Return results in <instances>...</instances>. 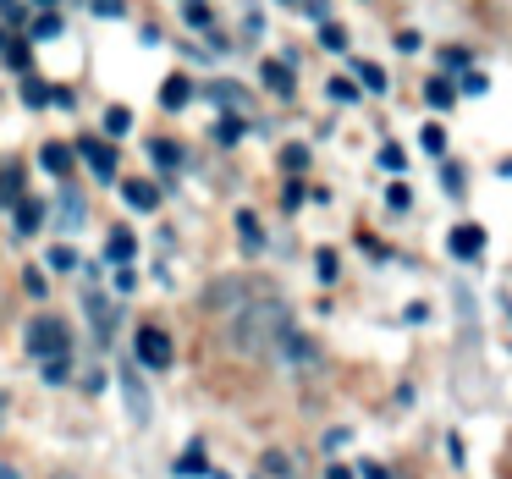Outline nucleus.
Instances as JSON below:
<instances>
[{
  "instance_id": "obj_1",
  "label": "nucleus",
  "mask_w": 512,
  "mask_h": 479,
  "mask_svg": "<svg viewBox=\"0 0 512 479\" xmlns=\"http://www.w3.org/2000/svg\"><path fill=\"white\" fill-rule=\"evenodd\" d=\"M292 336V309L281 298H254L232 314V347L243 358H265L270 347H281Z\"/></svg>"
},
{
  "instance_id": "obj_2",
  "label": "nucleus",
  "mask_w": 512,
  "mask_h": 479,
  "mask_svg": "<svg viewBox=\"0 0 512 479\" xmlns=\"http://www.w3.org/2000/svg\"><path fill=\"white\" fill-rule=\"evenodd\" d=\"M28 347H34L39 358H67V347H72V336H67V325L56 320V314H39L34 325H28Z\"/></svg>"
},
{
  "instance_id": "obj_3",
  "label": "nucleus",
  "mask_w": 512,
  "mask_h": 479,
  "mask_svg": "<svg viewBox=\"0 0 512 479\" xmlns=\"http://www.w3.org/2000/svg\"><path fill=\"white\" fill-rule=\"evenodd\" d=\"M138 358H144L149 369H166L171 364V336L160 331V325H144V331H138Z\"/></svg>"
},
{
  "instance_id": "obj_4",
  "label": "nucleus",
  "mask_w": 512,
  "mask_h": 479,
  "mask_svg": "<svg viewBox=\"0 0 512 479\" xmlns=\"http://www.w3.org/2000/svg\"><path fill=\"white\" fill-rule=\"evenodd\" d=\"M78 155L89 160V171H94L100 182H111V177H116V149H111V144H94V138H83Z\"/></svg>"
},
{
  "instance_id": "obj_5",
  "label": "nucleus",
  "mask_w": 512,
  "mask_h": 479,
  "mask_svg": "<svg viewBox=\"0 0 512 479\" xmlns=\"http://www.w3.org/2000/svg\"><path fill=\"white\" fill-rule=\"evenodd\" d=\"M122 386H127V413H133V419L144 424V419H149V391H144V380H138V369H133V364L122 369Z\"/></svg>"
},
{
  "instance_id": "obj_6",
  "label": "nucleus",
  "mask_w": 512,
  "mask_h": 479,
  "mask_svg": "<svg viewBox=\"0 0 512 479\" xmlns=\"http://www.w3.org/2000/svg\"><path fill=\"white\" fill-rule=\"evenodd\" d=\"M72 160H78V149H67V144H45V149H39V166H45L50 177H72Z\"/></svg>"
},
{
  "instance_id": "obj_7",
  "label": "nucleus",
  "mask_w": 512,
  "mask_h": 479,
  "mask_svg": "<svg viewBox=\"0 0 512 479\" xmlns=\"http://www.w3.org/2000/svg\"><path fill=\"white\" fill-rule=\"evenodd\" d=\"M259 78H265V89L281 94V100L292 94V67H287V61H265V67H259Z\"/></svg>"
},
{
  "instance_id": "obj_8",
  "label": "nucleus",
  "mask_w": 512,
  "mask_h": 479,
  "mask_svg": "<svg viewBox=\"0 0 512 479\" xmlns=\"http://www.w3.org/2000/svg\"><path fill=\"white\" fill-rule=\"evenodd\" d=\"M122 199L127 204H133V210H155V204H160V188H155V182H122Z\"/></svg>"
},
{
  "instance_id": "obj_9",
  "label": "nucleus",
  "mask_w": 512,
  "mask_h": 479,
  "mask_svg": "<svg viewBox=\"0 0 512 479\" xmlns=\"http://www.w3.org/2000/svg\"><path fill=\"white\" fill-rule=\"evenodd\" d=\"M188 100H193V83L182 78V72H171V78H166V89H160V105H166V111H182Z\"/></svg>"
},
{
  "instance_id": "obj_10",
  "label": "nucleus",
  "mask_w": 512,
  "mask_h": 479,
  "mask_svg": "<svg viewBox=\"0 0 512 479\" xmlns=\"http://www.w3.org/2000/svg\"><path fill=\"white\" fill-rule=\"evenodd\" d=\"M56 221L67 226V232H78V226H83V193H78V188H67V193H61V204H56Z\"/></svg>"
},
{
  "instance_id": "obj_11",
  "label": "nucleus",
  "mask_w": 512,
  "mask_h": 479,
  "mask_svg": "<svg viewBox=\"0 0 512 479\" xmlns=\"http://www.w3.org/2000/svg\"><path fill=\"white\" fill-rule=\"evenodd\" d=\"M479 248H485V232H479V226H457L452 232V254L457 259H474Z\"/></svg>"
},
{
  "instance_id": "obj_12",
  "label": "nucleus",
  "mask_w": 512,
  "mask_h": 479,
  "mask_svg": "<svg viewBox=\"0 0 512 479\" xmlns=\"http://www.w3.org/2000/svg\"><path fill=\"white\" fill-rule=\"evenodd\" d=\"M39 221H45V204H39V199L17 204V232H39Z\"/></svg>"
},
{
  "instance_id": "obj_13",
  "label": "nucleus",
  "mask_w": 512,
  "mask_h": 479,
  "mask_svg": "<svg viewBox=\"0 0 512 479\" xmlns=\"http://www.w3.org/2000/svg\"><path fill=\"white\" fill-rule=\"evenodd\" d=\"M105 133L127 138V133H133V111H127V105H111V111H105Z\"/></svg>"
},
{
  "instance_id": "obj_14",
  "label": "nucleus",
  "mask_w": 512,
  "mask_h": 479,
  "mask_svg": "<svg viewBox=\"0 0 512 479\" xmlns=\"http://www.w3.org/2000/svg\"><path fill=\"white\" fill-rule=\"evenodd\" d=\"M133 248H138V243H133V232H111V243H105V254H111L116 265L127 270V259H133Z\"/></svg>"
},
{
  "instance_id": "obj_15",
  "label": "nucleus",
  "mask_w": 512,
  "mask_h": 479,
  "mask_svg": "<svg viewBox=\"0 0 512 479\" xmlns=\"http://www.w3.org/2000/svg\"><path fill=\"white\" fill-rule=\"evenodd\" d=\"M424 100H430L435 111H446V105H452L457 94H452V83H446V78H430V89H424Z\"/></svg>"
},
{
  "instance_id": "obj_16",
  "label": "nucleus",
  "mask_w": 512,
  "mask_h": 479,
  "mask_svg": "<svg viewBox=\"0 0 512 479\" xmlns=\"http://www.w3.org/2000/svg\"><path fill=\"white\" fill-rule=\"evenodd\" d=\"M237 237H243L248 248H259V243H265V232H259V221H254V215H248V210L237 215Z\"/></svg>"
},
{
  "instance_id": "obj_17",
  "label": "nucleus",
  "mask_w": 512,
  "mask_h": 479,
  "mask_svg": "<svg viewBox=\"0 0 512 479\" xmlns=\"http://www.w3.org/2000/svg\"><path fill=\"white\" fill-rule=\"evenodd\" d=\"M149 155H155L160 166H182V149H177V144H166V138H155V144H149Z\"/></svg>"
},
{
  "instance_id": "obj_18",
  "label": "nucleus",
  "mask_w": 512,
  "mask_h": 479,
  "mask_svg": "<svg viewBox=\"0 0 512 479\" xmlns=\"http://www.w3.org/2000/svg\"><path fill=\"white\" fill-rule=\"evenodd\" d=\"M89 320L100 325V331H111V303H105L100 292H89Z\"/></svg>"
},
{
  "instance_id": "obj_19",
  "label": "nucleus",
  "mask_w": 512,
  "mask_h": 479,
  "mask_svg": "<svg viewBox=\"0 0 512 479\" xmlns=\"http://www.w3.org/2000/svg\"><path fill=\"white\" fill-rule=\"evenodd\" d=\"M320 45H325V50H347V28H342V23H325V28H320Z\"/></svg>"
},
{
  "instance_id": "obj_20",
  "label": "nucleus",
  "mask_w": 512,
  "mask_h": 479,
  "mask_svg": "<svg viewBox=\"0 0 512 479\" xmlns=\"http://www.w3.org/2000/svg\"><path fill=\"white\" fill-rule=\"evenodd\" d=\"M358 78H364V89L386 94V72H380V67H369V61H358Z\"/></svg>"
},
{
  "instance_id": "obj_21",
  "label": "nucleus",
  "mask_w": 512,
  "mask_h": 479,
  "mask_svg": "<svg viewBox=\"0 0 512 479\" xmlns=\"http://www.w3.org/2000/svg\"><path fill=\"white\" fill-rule=\"evenodd\" d=\"M215 138H221V144H237V138H243V122H237V116H221V122H215Z\"/></svg>"
},
{
  "instance_id": "obj_22",
  "label": "nucleus",
  "mask_w": 512,
  "mask_h": 479,
  "mask_svg": "<svg viewBox=\"0 0 512 479\" xmlns=\"http://www.w3.org/2000/svg\"><path fill=\"white\" fill-rule=\"evenodd\" d=\"M34 39H61V17H56V12H45V17L34 23Z\"/></svg>"
},
{
  "instance_id": "obj_23",
  "label": "nucleus",
  "mask_w": 512,
  "mask_h": 479,
  "mask_svg": "<svg viewBox=\"0 0 512 479\" xmlns=\"http://www.w3.org/2000/svg\"><path fill=\"white\" fill-rule=\"evenodd\" d=\"M72 265H78V254H72L67 243H56V248H50V270H72Z\"/></svg>"
},
{
  "instance_id": "obj_24",
  "label": "nucleus",
  "mask_w": 512,
  "mask_h": 479,
  "mask_svg": "<svg viewBox=\"0 0 512 479\" xmlns=\"http://www.w3.org/2000/svg\"><path fill=\"white\" fill-rule=\"evenodd\" d=\"M177 474H204V452H199V446L177 457Z\"/></svg>"
},
{
  "instance_id": "obj_25",
  "label": "nucleus",
  "mask_w": 512,
  "mask_h": 479,
  "mask_svg": "<svg viewBox=\"0 0 512 479\" xmlns=\"http://www.w3.org/2000/svg\"><path fill=\"white\" fill-rule=\"evenodd\" d=\"M331 100L353 105V100H358V83H347V78H331Z\"/></svg>"
},
{
  "instance_id": "obj_26",
  "label": "nucleus",
  "mask_w": 512,
  "mask_h": 479,
  "mask_svg": "<svg viewBox=\"0 0 512 479\" xmlns=\"http://www.w3.org/2000/svg\"><path fill=\"white\" fill-rule=\"evenodd\" d=\"M67 375H72V364H67V358H50V364H45V380H50V386H61Z\"/></svg>"
},
{
  "instance_id": "obj_27",
  "label": "nucleus",
  "mask_w": 512,
  "mask_h": 479,
  "mask_svg": "<svg viewBox=\"0 0 512 479\" xmlns=\"http://www.w3.org/2000/svg\"><path fill=\"white\" fill-rule=\"evenodd\" d=\"M0 56H6V67H17V72L28 67V45H6V50H0Z\"/></svg>"
},
{
  "instance_id": "obj_28",
  "label": "nucleus",
  "mask_w": 512,
  "mask_h": 479,
  "mask_svg": "<svg viewBox=\"0 0 512 479\" xmlns=\"http://www.w3.org/2000/svg\"><path fill=\"white\" fill-rule=\"evenodd\" d=\"M424 149H430V155H441V149H446V133H441V127H424Z\"/></svg>"
},
{
  "instance_id": "obj_29",
  "label": "nucleus",
  "mask_w": 512,
  "mask_h": 479,
  "mask_svg": "<svg viewBox=\"0 0 512 479\" xmlns=\"http://www.w3.org/2000/svg\"><path fill=\"white\" fill-rule=\"evenodd\" d=\"M386 204H391V210H408V188H402V182H391V188H386Z\"/></svg>"
},
{
  "instance_id": "obj_30",
  "label": "nucleus",
  "mask_w": 512,
  "mask_h": 479,
  "mask_svg": "<svg viewBox=\"0 0 512 479\" xmlns=\"http://www.w3.org/2000/svg\"><path fill=\"white\" fill-rule=\"evenodd\" d=\"M23 100H28V105H45L50 89H45V83H23Z\"/></svg>"
},
{
  "instance_id": "obj_31",
  "label": "nucleus",
  "mask_w": 512,
  "mask_h": 479,
  "mask_svg": "<svg viewBox=\"0 0 512 479\" xmlns=\"http://www.w3.org/2000/svg\"><path fill=\"white\" fill-rule=\"evenodd\" d=\"M380 166H386V171H402V149L386 144V149H380Z\"/></svg>"
},
{
  "instance_id": "obj_32",
  "label": "nucleus",
  "mask_w": 512,
  "mask_h": 479,
  "mask_svg": "<svg viewBox=\"0 0 512 479\" xmlns=\"http://www.w3.org/2000/svg\"><path fill=\"white\" fill-rule=\"evenodd\" d=\"M314 259H320V281H331L336 276V254H331V248H320Z\"/></svg>"
},
{
  "instance_id": "obj_33",
  "label": "nucleus",
  "mask_w": 512,
  "mask_h": 479,
  "mask_svg": "<svg viewBox=\"0 0 512 479\" xmlns=\"http://www.w3.org/2000/svg\"><path fill=\"white\" fill-rule=\"evenodd\" d=\"M463 89H468V94H485V89H490V83H485V72H468V78H463Z\"/></svg>"
},
{
  "instance_id": "obj_34",
  "label": "nucleus",
  "mask_w": 512,
  "mask_h": 479,
  "mask_svg": "<svg viewBox=\"0 0 512 479\" xmlns=\"http://www.w3.org/2000/svg\"><path fill=\"white\" fill-rule=\"evenodd\" d=\"M94 12H100V17H122V0H94Z\"/></svg>"
},
{
  "instance_id": "obj_35",
  "label": "nucleus",
  "mask_w": 512,
  "mask_h": 479,
  "mask_svg": "<svg viewBox=\"0 0 512 479\" xmlns=\"http://www.w3.org/2000/svg\"><path fill=\"white\" fill-rule=\"evenodd\" d=\"M364 479H391V474H386L380 463H364Z\"/></svg>"
},
{
  "instance_id": "obj_36",
  "label": "nucleus",
  "mask_w": 512,
  "mask_h": 479,
  "mask_svg": "<svg viewBox=\"0 0 512 479\" xmlns=\"http://www.w3.org/2000/svg\"><path fill=\"white\" fill-rule=\"evenodd\" d=\"M325 479H353V474H347V468H331V474H325Z\"/></svg>"
},
{
  "instance_id": "obj_37",
  "label": "nucleus",
  "mask_w": 512,
  "mask_h": 479,
  "mask_svg": "<svg viewBox=\"0 0 512 479\" xmlns=\"http://www.w3.org/2000/svg\"><path fill=\"white\" fill-rule=\"evenodd\" d=\"M12 6H17V0H0V17H6V12H12Z\"/></svg>"
},
{
  "instance_id": "obj_38",
  "label": "nucleus",
  "mask_w": 512,
  "mask_h": 479,
  "mask_svg": "<svg viewBox=\"0 0 512 479\" xmlns=\"http://www.w3.org/2000/svg\"><path fill=\"white\" fill-rule=\"evenodd\" d=\"M39 6H56V0H39Z\"/></svg>"
},
{
  "instance_id": "obj_39",
  "label": "nucleus",
  "mask_w": 512,
  "mask_h": 479,
  "mask_svg": "<svg viewBox=\"0 0 512 479\" xmlns=\"http://www.w3.org/2000/svg\"><path fill=\"white\" fill-rule=\"evenodd\" d=\"M281 6H292V0H281Z\"/></svg>"
},
{
  "instance_id": "obj_40",
  "label": "nucleus",
  "mask_w": 512,
  "mask_h": 479,
  "mask_svg": "<svg viewBox=\"0 0 512 479\" xmlns=\"http://www.w3.org/2000/svg\"><path fill=\"white\" fill-rule=\"evenodd\" d=\"M0 402H6V397H0Z\"/></svg>"
}]
</instances>
